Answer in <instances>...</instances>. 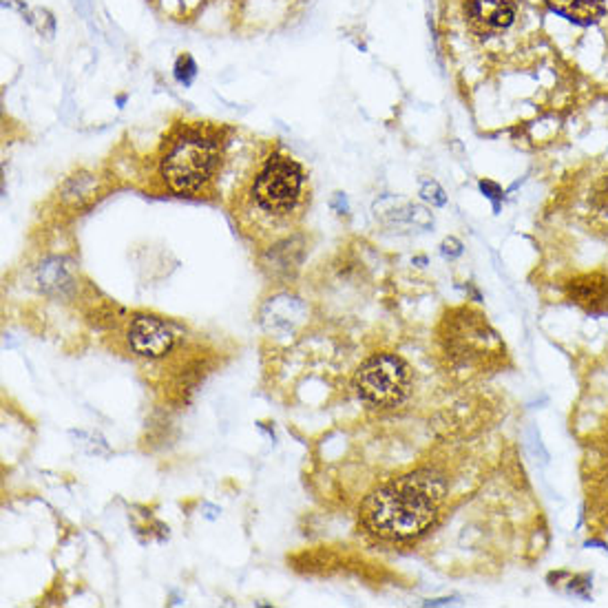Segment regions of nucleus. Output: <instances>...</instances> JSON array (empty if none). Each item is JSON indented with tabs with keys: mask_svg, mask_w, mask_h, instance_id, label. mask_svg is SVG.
Masks as SVG:
<instances>
[{
	"mask_svg": "<svg viewBox=\"0 0 608 608\" xmlns=\"http://www.w3.org/2000/svg\"><path fill=\"white\" fill-rule=\"evenodd\" d=\"M569 296L573 304L587 310H602L608 305V279L600 272L582 274L569 283Z\"/></svg>",
	"mask_w": 608,
	"mask_h": 608,
	"instance_id": "obj_8",
	"label": "nucleus"
},
{
	"mask_svg": "<svg viewBox=\"0 0 608 608\" xmlns=\"http://www.w3.org/2000/svg\"><path fill=\"white\" fill-rule=\"evenodd\" d=\"M593 202L597 206H608V175L600 180V184L596 186V195H593Z\"/></svg>",
	"mask_w": 608,
	"mask_h": 608,
	"instance_id": "obj_14",
	"label": "nucleus"
},
{
	"mask_svg": "<svg viewBox=\"0 0 608 608\" xmlns=\"http://www.w3.org/2000/svg\"><path fill=\"white\" fill-rule=\"evenodd\" d=\"M420 198H423L425 202H429L432 206H445L447 204L445 191L441 189V184H438V182H423V186H420Z\"/></svg>",
	"mask_w": 608,
	"mask_h": 608,
	"instance_id": "obj_12",
	"label": "nucleus"
},
{
	"mask_svg": "<svg viewBox=\"0 0 608 608\" xmlns=\"http://www.w3.org/2000/svg\"><path fill=\"white\" fill-rule=\"evenodd\" d=\"M71 436L77 441L76 445H80L82 450H86V451H89V454H95V456H100V454L107 456L109 454L107 442H104V438L98 436V434H93V432H71Z\"/></svg>",
	"mask_w": 608,
	"mask_h": 608,
	"instance_id": "obj_11",
	"label": "nucleus"
},
{
	"mask_svg": "<svg viewBox=\"0 0 608 608\" xmlns=\"http://www.w3.org/2000/svg\"><path fill=\"white\" fill-rule=\"evenodd\" d=\"M445 484L429 472H416L377 489L363 505L369 531L390 540L420 536L434 523Z\"/></svg>",
	"mask_w": 608,
	"mask_h": 608,
	"instance_id": "obj_1",
	"label": "nucleus"
},
{
	"mask_svg": "<svg viewBox=\"0 0 608 608\" xmlns=\"http://www.w3.org/2000/svg\"><path fill=\"white\" fill-rule=\"evenodd\" d=\"M36 283H38L43 292L58 295V292H65L71 286V277H69L61 259H47V262H43L36 268Z\"/></svg>",
	"mask_w": 608,
	"mask_h": 608,
	"instance_id": "obj_10",
	"label": "nucleus"
},
{
	"mask_svg": "<svg viewBox=\"0 0 608 608\" xmlns=\"http://www.w3.org/2000/svg\"><path fill=\"white\" fill-rule=\"evenodd\" d=\"M304 171L292 158L274 153L255 180L253 198L271 213H288L299 202Z\"/></svg>",
	"mask_w": 608,
	"mask_h": 608,
	"instance_id": "obj_4",
	"label": "nucleus"
},
{
	"mask_svg": "<svg viewBox=\"0 0 608 608\" xmlns=\"http://www.w3.org/2000/svg\"><path fill=\"white\" fill-rule=\"evenodd\" d=\"M259 317H262V326L268 335L277 338H290L301 330V326L308 319V308L296 296L277 295L263 304Z\"/></svg>",
	"mask_w": 608,
	"mask_h": 608,
	"instance_id": "obj_5",
	"label": "nucleus"
},
{
	"mask_svg": "<svg viewBox=\"0 0 608 608\" xmlns=\"http://www.w3.org/2000/svg\"><path fill=\"white\" fill-rule=\"evenodd\" d=\"M354 390L361 401L374 407L399 405L409 390V368L401 356H372L356 369Z\"/></svg>",
	"mask_w": 608,
	"mask_h": 608,
	"instance_id": "obj_3",
	"label": "nucleus"
},
{
	"mask_svg": "<svg viewBox=\"0 0 608 608\" xmlns=\"http://www.w3.org/2000/svg\"><path fill=\"white\" fill-rule=\"evenodd\" d=\"M480 191H482V193L487 195V198H491V199H500L502 198L500 186L493 184V182H480Z\"/></svg>",
	"mask_w": 608,
	"mask_h": 608,
	"instance_id": "obj_15",
	"label": "nucleus"
},
{
	"mask_svg": "<svg viewBox=\"0 0 608 608\" xmlns=\"http://www.w3.org/2000/svg\"><path fill=\"white\" fill-rule=\"evenodd\" d=\"M547 3L553 12L564 16L566 20L580 22V25L596 22L604 13L602 0H547Z\"/></svg>",
	"mask_w": 608,
	"mask_h": 608,
	"instance_id": "obj_9",
	"label": "nucleus"
},
{
	"mask_svg": "<svg viewBox=\"0 0 608 608\" xmlns=\"http://www.w3.org/2000/svg\"><path fill=\"white\" fill-rule=\"evenodd\" d=\"M213 144L199 134L177 137L162 159V177L175 193H195L213 173Z\"/></svg>",
	"mask_w": 608,
	"mask_h": 608,
	"instance_id": "obj_2",
	"label": "nucleus"
},
{
	"mask_svg": "<svg viewBox=\"0 0 608 608\" xmlns=\"http://www.w3.org/2000/svg\"><path fill=\"white\" fill-rule=\"evenodd\" d=\"M441 253L445 255V257L454 259V257H458L460 253H463V244H460L458 239H454V237H450V239H445V241H442V246H441Z\"/></svg>",
	"mask_w": 608,
	"mask_h": 608,
	"instance_id": "obj_13",
	"label": "nucleus"
},
{
	"mask_svg": "<svg viewBox=\"0 0 608 608\" xmlns=\"http://www.w3.org/2000/svg\"><path fill=\"white\" fill-rule=\"evenodd\" d=\"M520 0H469V18L478 29L500 31L515 20Z\"/></svg>",
	"mask_w": 608,
	"mask_h": 608,
	"instance_id": "obj_7",
	"label": "nucleus"
},
{
	"mask_svg": "<svg viewBox=\"0 0 608 608\" xmlns=\"http://www.w3.org/2000/svg\"><path fill=\"white\" fill-rule=\"evenodd\" d=\"M129 345L135 354L146 359L166 356L175 345L171 328L155 317H137L129 328Z\"/></svg>",
	"mask_w": 608,
	"mask_h": 608,
	"instance_id": "obj_6",
	"label": "nucleus"
}]
</instances>
